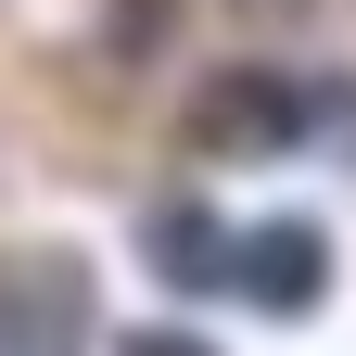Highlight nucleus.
Instances as JSON below:
<instances>
[{
    "label": "nucleus",
    "mask_w": 356,
    "mask_h": 356,
    "mask_svg": "<svg viewBox=\"0 0 356 356\" xmlns=\"http://www.w3.org/2000/svg\"><path fill=\"white\" fill-rule=\"evenodd\" d=\"M229 242H242V229H216L204 204H165V216H153V267L191 280V293H229Z\"/></svg>",
    "instance_id": "nucleus-3"
},
{
    "label": "nucleus",
    "mask_w": 356,
    "mask_h": 356,
    "mask_svg": "<svg viewBox=\"0 0 356 356\" xmlns=\"http://www.w3.org/2000/svg\"><path fill=\"white\" fill-rule=\"evenodd\" d=\"M229 293H242V305H267V318H305V305L331 293V242L305 229V216H267V229H242V242H229Z\"/></svg>",
    "instance_id": "nucleus-1"
},
{
    "label": "nucleus",
    "mask_w": 356,
    "mask_h": 356,
    "mask_svg": "<svg viewBox=\"0 0 356 356\" xmlns=\"http://www.w3.org/2000/svg\"><path fill=\"white\" fill-rule=\"evenodd\" d=\"M115 356H216V343H204V331H127Z\"/></svg>",
    "instance_id": "nucleus-4"
},
{
    "label": "nucleus",
    "mask_w": 356,
    "mask_h": 356,
    "mask_svg": "<svg viewBox=\"0 0 356 356\" xmlns=\"http://www.w3.org/2000/svg\"><path fill=\"white\" fill-rule=\"evenodd\" d=\"M191 140H204V153H293V140H305V89H280V76H229V89H204Z\"/></svg>",
    "instance_id": "nucleus-2"
}]
</instances>
